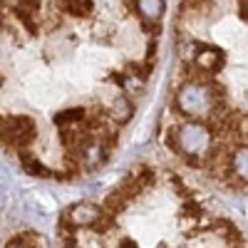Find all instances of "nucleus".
<instances>
[{
  "label": "nucleus",
  "mask_w": 248,
  "mask_h": 248,
  "mask_svg": "<svg viewBox=\"0 0 248 248\" xmlns=\"http://www.w3.org/2000/svg\"><path fill=\"white\" fill-rule=\"evenodd\" d=\"M174 109L186 114V117H194L196 122H203L206 117L211 114L214 102H211L209 92H206V85H191V82H184V85L176 90Z\"/></svg>",
  "instance_id": "obj_1"
},
{
  "label": "nucleus",
  "mask_w": 248,
  "mask_h": 248,
  "mask_svg": "<svg viewBox=\"0 0 248 248\" xmlns=\"http://www.w3.org/2000/svg\"><path fill=\"white\" fill-rule=\"evenodd\" d=\"M85 119H87V112L82 107H70V109H62V112L55 114L57 129H72V127H77V124H82Z\"/></svg>",
  "instance_id": "obj_3"
},
{
  "label": "nucleus",
  "mask_w": 248,
  "mask_h": 248,
  "mask_svg": "<svg viewBox=\"0 0 248 248\" xmlns=\"http://www.w3.org/2000/svg\"><path fill=\"white\" fill-rule=\"evenodd\" d=\"M17 156H20L23 167H25L30 174H35V176H52V171H50V169H45L43 164H40V161L30 154V149H17Z\"/></svg>",
  "instance_id": "obj_7"
},
{
  "label": "nucleus",
  "mask_w": 248,
  "mask_h": 248,
  "mask_svg": "<svg viewBox=\"0 0 248 248\" xmlns=\"http://www.w3.org/2000/svg\"><path fill=\"white\" fill-rule=\"evenodd\" d=\"M57 13H65L70 17H87L94 13V3L90 0H82V3H55Z\"/></svg>",
  "instance_id": "obj_5"
},
{
  "label": "nucleus",
  "mask_w": 248,
  "mask_h": 248,
  "mask_svg": "<svg viewBox=\"0 0 248 248\" xmlns=\"http://www.w3.org/2000/svg\"><path fill=\"white\" fill-rule=\"evenodd\" d=\"M134 114V105L127 99V97H119L112 102V107H109V117H112V124H127Z\"/></svg>",
  "instance_id": "obj_4"
},
{
  "label": "nucleus",
  "mask_w": 248,
  "mask_h": 248,
  "mask_svg": "<svg viewBox=\"0 0 248 248\" xmlns=\"http://www.w3.org/2000/svg\"><path fill=\"white\" fill-rule=\"evenodd\" d=\"M134 10L144 17L147 25H156V20L164 13V3H134Z\"/></svg>",
  "instance_id": "obj_6"
},
{
  "label": "nucleus",
  "mask_w": 248,
  "mask_h": 248,
  "mask_svg": "<svg viewBox=\"0 0 248 248\" xmlns=\"http://www.w3.org/2000/svg\"><path fill=\"white\" fill-rule=\"evenodd\" d=\"M0 124H3V117H0Z\"/></svg>",
  "instance_id": "obj_11"
},
{
  "label": "nucleus",
  "mask_w": 248,
  "mask_h": 248,
  "mask_svg": "<svg viewBox=\"0 0 248 248\" xmlns=\"http://www.w3.org/2000/svg\"><path fill=\"white\" fill-rule=\"evenodd\" d=\"M102 211L97 203H90V201H82L77 206H72V209L65 214V218L72 223V226H94L99 218H102Z\"/></svg>",
  "instance_id": "obj_2"
},
{
  "label": "nucleus",
  "mask_w": 248,
  "mask_h": 248,
  "mask_svg": "<svg viewBox=\"0 0 248 248\" xmlns=\"http://www.w3.org/2000/svg\"><path fill=\"white\" fill-rule=\"evenodd\" d=\"M238 17L248 23V3H238Z\"/></svg>",
  "instance_id": "obj_9"
},
{
  "label": "nucleus",
  "mask_w": 248,
  "mask_h": 248,
  "mask_svg": "<svg viewBox=\"0 0 248 248\" xmlns=\"http://www.w3.org/2000/svg\"><path fill=\"white\" fill-rule=\"evenodd\" d=\"M5 248H32V246H28V243H23V238H13Z\"/></svg>",
  "instance_id": "obj_8"
},
{
  "label": "nucleus",
  "mask_w": 248,
  "mask_h": 248,
  "mask_svg": "<svg viewBox=\"0 0 248 248\" xmlns=\"http://www.w3.org/2000/svg\"><path fill=\"white\" fill-rule=\"evenodd\" d=\"M117 248H137V246H134L132 241H119V243H117Z\"/></svg>",
  "instance_id": "obj_10"
}]
</instances>
